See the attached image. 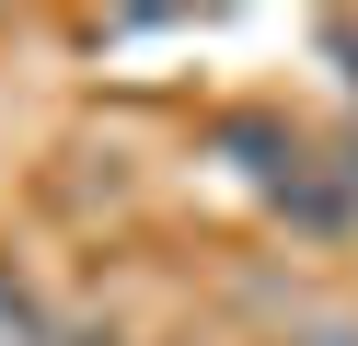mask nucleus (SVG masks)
<instances>
[{
    "mask_svg": "<svg viewBox=\"0 0 358 346\" xmlns=\"http://www.w3.org/2000/svg\"><path fill=\"white\" fill-rule=\"evenodd\" d=\"M289 346H358V323H312V335H289Z\"/></svg>",
    "mask_w": 358,
    "mask_h": 346,
    "instance_id": "obj_1",
    "label": "nucleus"
}]
</instances>
